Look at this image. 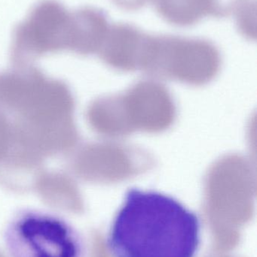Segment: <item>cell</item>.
Segmentation results:
<instances>
[{"instance_id":"obj_1","label":"cell","mask_w":257,"mask_h":257,"mask_svg":"<svg viewBox=\"0 0 257 257\" xmlns=\"http://www.w3.org/2000/svg\"><path fill=\"white\" fill-rule=\"evenodd\" d=\"M199 216L172 196L130 189L106 238L112 257H196Z\"/></svg>"},{"instance_id":"obj_2","label":"cell","mask_w":257,"mask_h":257,"mask_svg":"<svg viewBox=\"0 0 257 257\" xmlns=\"http://www.w3.org/2000/svg\"><path fill=\"white\" fill-rule=\"evenodd\" d=\"M3 238L9 257H88L84 235L54 213L19 211L5 226Z\"/></svg>"},{"instance_id":"obj_3","label":"cell","mask_w":257,"mask_h":257,"mask_svg":"<svg viewBox=\"0 0 257 257\" xmlns=\"http://www.w3.org/2000/svg\"><path fill=\"white\" fill-rule=\"evenodd\" d=\"M72 13L55 0H42L14 31L18 49L46 51L72 45Z\"/></svg>"},{"instance_id":"obj_4","label":"cell","mask_w":257,"mask_h":257,"mask_svg":"<svg viewBox=\"0 0 257 257\" xmlns=\"http://www.w3.org/2000/svg\"><path fill=\"white\" fill-rule=\"evenodd\" d=\"M72 13V47L89 51L103 44L110 26L105 14L98 9L89 7L81 8Z\"/></svg>"},{"instance_id":"obj_5","label":"cell","mask_w":257,"mask_h":257,"mask_svg":"<svg viewBox=\"0 0 257 257\" xmlns=\"http://www.w3.org/2000/svg\"><path fill=\"white\" fill-rule=\"evenodd\" d=\"M158 15L178 27L199 23L207 12L206 0H151Z\"/></svg>"},{"instance_id":"obj_6","label":"cell","mask_w":257,"mask_h":257,"mask_svg":"<svg viewBox=\"0 0 257 257\" xmlns=\"http://www.w3.org/2000/svg\"><path fill=\"white\" fill-rule=\"evenodd\" d=\"M238 30L244 36L256 37V4L255 0H246L235 12Z\"/></svg>"},{"instance_id":"obj_7","label":"cell","mask_w":257,"mask_h":257,"mask_svg":"<svg viewBox=\"0 0 257 257\" xmlns=\"http://www.w3.org/2000/svg\"><path fill=\"white\" fill-rule=\"evenodd\" d=\"M246 0H206L208 15L225 18L235 13Z\"/></svg>"},{"instance_id":"obj_8","label":"cell","mask_w":257,"mask_h":257,"mask_svg":"<svg viewBox=\"0 0 257 257\" xmlns=\"http://www.w3.org/2000/svg\"><path fill=\"white\" fill-rule=\"evenodd\" d=\"M116 6L127 11H135L141 9L149 0H112Z\"/></svg>"}]
</instances>
